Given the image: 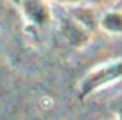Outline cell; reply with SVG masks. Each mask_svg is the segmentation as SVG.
<instances>
[{
  "mask_svg": "<svg viewBox=\"0 0 122 120\" xmlns=\"http://www.w3.org/2000/svg\"><path fill=\"white\" fill-rule=\"evenodd\" d=\"M61 27H63V32H65V36L68 38V41L72 43V45H81L83 41H86V34H84V30L81 29V27L76 25V22H72V20H63V23H61Z\"/></svg>",
  "mask_w": 122,
  "mask_h": 120,
  "instance_id": "obj_3",
  "label": "cell"
},
{
  "mask_svg": "<svg viewBox=\"0 0 122 120\" xmlns=\"http://www.w3.org/2000/svg\"><path fill=\"white\" fill-rule=\"evenodd\" d=\"M122 75V61L118 63H111L108 66L99 68L97 72H93L92 75H88L83 83V88H81V95H88L92 90H95L97 86H102V84L110 83L113 79L120 77Z\"/></svg>",
  "mask_w": 122,
  "mask_h": 120,
  "instance_id": "obj_1",
  "label": "cell"
},
{
  "mask_svg": "<svg viewBox=\"0 0 122 120\" xmlns=\"http://www.w3.org/2000/svg\"><path fill=\"white\" fill-rule=\"evenodd\" d=\"M22 7H23L25 16L32 23L43 25V23H47L49 18H50L49 9H47V5L43 4L41 0H22Z\"/></svg>",
  "mask_w": 122,
  "mask_h": 120,
  "instance_id": "obj_2",
  "label": "cell"
},
{
  "mask_svg": "<svg viewBox=\"0 0 122 120\" xmlns=\"http://www.w3.org/2000/svg\"><path fill=\"white\" fill-rule=\"evenodd\" d=\"M59 2H76V0H59Z\"/></svg>",
  "mask_w": 122,
  "mask_h": 120,
  "instance_id": "obj_5",
  "label": "cell"
},
{
  "mask_svg": "<svg viewBox=\"0 0 122 120\" xmlns=\"http://www.w3.org/2000/svg\"><path fill=\"white\" fill-rule=\"evenodd\" d=\"M101 23L110 32H122V15H118V13H108V15H104Z\"/></svg>",
  "mask_w": 122,
  "mask_h": 120,
  "instance_id": "obj_4",
  "label": "cell"
}]
</instances>
